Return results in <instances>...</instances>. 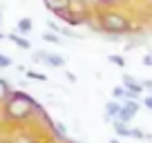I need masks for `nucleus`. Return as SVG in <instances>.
<instances>
[{
  "label": "nucleus",
  "instance_id": "nucleus-7",
  "mask_svg": "<svg viewBox=\"0 0 152 143\" xmlns=\"http://www.w3.org/2000/svg\"><path fill=\"white\" fill-rule=\"evenodd\" d=\"M45 7L47 9H52L54 14H63V11H67V5H69V0H43Z\"/></svg>",
  "mask_w": 152,
  "mask_h": 143
},
{
  "label": "nucleus",
  "instance_id": "nucleus-20",
  "mask_svg": "<svg viewBox=\"0 0 152 143\" xmlns=\"http://www.w3.org/2000/svg\"><path fill=\"white\" fill-rule=\"evenodd\" d=\"M143 63H145V65H152V56H145V58H143Z\"/></svg>",
  "mask_w": 152,
  "mask_h": 143
},
{
  "label": "nucleus",
  "instance_id": "nucleus-17",
  "mask_svg": "<svg viewBox=\"0 0 152 143\" xmlns=\"http://www.w3.org/2000/svg\"><path fill=\"white\" fill-rule=\"evenodd\" d=\"M141 87H145V90L150 92V96H152V81H141Z\"/></svg>",
  "mask_w": 152,
  "mask_h": 143
},
{
  "label": "nucleus",
  "instance_id": "nucleus-1",
  "mask_svg": "<svg viewBox=\"0 0 152 143\" xmlns=\"http://www.w3.org/2000/svg\"><path fill=\"white\" fill-rule=\"evenodd\" d=\"M36 107L38 105L34 103L31 96L23 94V92H14V94L9 96V101H7V116H9V119H16V121L27 119Z\"/></svg>",
  "mask_w": 152,
  "mask_h": 143
},
{
  "label": "nucleus",
  "instance_id": "nucleus-4",
  "mask_svg": "<svg viewBox=\"0 0 152 143\" xmlns=\"http://www.w3.org/2000/svg\"><path fill=\"white\" fill-rule=\"evenodd\" d=\"M139 112V103L137 101H125L123 103V107H121V112H119V116H116V121H121V123H128V121H132V116Z\"/></svg>",
  "mask_w": 152,
  "mask_h": 143
},
{
  "label": "nucleus",
  "instance_id": "nucleus-18",
  "mask_svg": "<svg viewBox=\"0 0 152 143\" xmlns=\"http://www.w3.org/2000/svg\"><path fill=\"white\" fill-rule=\"evenodd\" d=\"M143 105H145L148 110L152 112V96H145V98H143Z\"/></svg>",
  "mask_w": 152,
  "mask_h": 143
},
{
  "label": "nucleus",
  "instance_id": "nucleus-23",
  "mask_svg": "<svg viewBox=\"0 0 152 143\" xmlns=\"http://www.w3.org/2000/svg\"><path fill=\"white\" fill-rule=\"evenodd\" d=\"M0 20H2V18H0Z\"/></svg>",
  "mask_w": 152,
  "mask_h": 143
},
{
  "label": "nucleus",
  "instance_id": "nucleus-15",
  "mask_svg": "<svg viewBox=\"0 0 152 143\" xmlns=\"http://www.w3.org/2000/svg\"><path fill=\"white\" fill-rule=\"evenodd\" d=\"M9 65H11V58H7V56L0 54V67H9Z\"/></svg>",
  "mask_w": 152,
  "mask_h": 143
},
{
  "label": "nucleus",
  "instance_id": "nucleus-9",
  "mask_svg": "<svg viewBox=\"0 0 152 143\" xmlns=\"http://www.w3.org/2000/svg\"><path fill=\"white\" fill-rule=\"evenodd\" d=\"M40 38H43L45 43H54V45H61V43H63V38L58 36V34H54V31H45Z\"/></svg>",
  "mask_w": 152,
  "mask_h": 143
},
{
  "label": "nucleus",
  "instance_id": "nucleus-10",
  "mask_svg": "<svg viewBox=\"0 0 152 143\" xmlns=\"http://www.w3.org/2000/svg\"><path fill=\"white\" fill-rule=\"evenodd\" d=\"M18 31L20 34H29L31 31V20L29 18H20L18 20Z\"/></svg>",
  "mask_w": 152,
  "mask_h": 143
},
{
  "label": "nucleus",
  "instance_id": "nucleus-8",
  "mask_svg": "<svg viewBox=\"0 0 152 143\" xmlns=\"http://www.w3.org/2000/svg\"><path fill=\"white\" fill-rule=\"evenodd\" d=\"M112 128H114V132H116V136H130V132H132V128H128V123H121V121H116V119L112 121Z\"/></svg>",
  "mask_w": 152,
  "mask_h": 143
},
{
  "label": "nucleus",
  "instance_id": "nucleus-16",
  "mask_svg": "<svg viewBox=\"0 0 152 143\" xmlns=\"http://www.w3.org/2000/svg\"><path fill=\"white\" fill-rule=\"evenodd\" d=\"M110 63H114V65H119V67H121V65H123L125 61H123L121 56H110Z\"/></svg>",
  "mask_w": 152,
  "mask_h": 143
},
{
  "label": "nucleus",
  "instance_id": "nucleus-11",
  "mask_svg": "<svg viewBox=\"0 0 152 143\" xmlns=\"http://www.w3.org/2000/svg\"><path fill=\"white\" fill-rule=\"evenodd\" d=\"M112 96H114V101H128V94H125V87H114L112 90Z\"/></svg>",
  "mask_w": 152,
  "mask_h": 143
},
{
  "label": "nucleus",
  "instance_id": "nucleus-3",
  "mask_svg": "<svg viewBox=\"0 0 152 143\" xmlns=\"http://www.w3.org/2000/svg\"><path fill=\"white\" fill-rule=\"evenodd\" d=\"M34 61L36 63H45L49 67H63L65 65V58L56 56V54H49V52H36L34 54Z\"/></svg>",
  "mask_w": 152,
  "mask_h": 143
},
{
  "label": "nucleus",
  "instance_id": "nucleus-22",
  "mask_svg": "<svg viewBox=\"0 0 152 143\" xmlns=\"http://www.w3.org/2000/svg\"><path fill=\"white\" fill-rule=\"evenodd\" d=\"M0 38H5V36H2V34H0Z\"/></svg>",
  "mask_w": 152,
  "mask_h": 143
},
{
  "label": "nucleus",
  "instance_id": "nucleus-13",
  "mask_svg": "<svg viewBox=\"0 0 152 143\" xmlns=\"http://www.w3.org/2000/svg\"><path fill=\"white\" fill-rule=\"evenodd\" d=\"M25 74H27V78H34V81H47V76L38 74V72H25Z\"/></svg>",
  "mask_w": 152,
  "mask_h": 143
},
{
  "label": "nucleus",
  "instance_id": "nucleus-5",
  "mask_svg": "<svg viewBox=\"0 0 152 143\" xmlns=\"http://www.w3.org/2000/svg\"><path fill=\"white\" fill-rule=\"evenodd\" d=\"M123 87H125V94H128V98H130V101H137L139 96H141V92H143L141 83H137L134 78H130V76H125V78H123Z\"/></svg>",
  "mask_w": 152,
  "mask_h": 143
},
{
  "label": "nucleus",
  "instance_id": "nucleus-21",
  "mask_svg": "<svg viewBox=\"0 0 152 143\" xmlns=\"http://www.w3.org/2000/svg\"><path fill=\"white\" fill-rule=\"evenodd\" d=\"M107 143H121V141H119V139H110Z\"/></svg>",
  "mask_w": 152,
  "mask_h": 143
},
{
  "label": "nucleus",
  "instance_id": "nucleus-19",
  "mask_svg": "<svg viewBox=\"0 0 152 143\" xmlns=\"http://www.w3.org/2000/svg\"><path fill=\"white\" fill-rule=\"evenodd\" d=\"M14 143H31V139H29V136H20V139H16Z\"/></svg>",
  "mask_w": 152,
  "mask_h": 143
},
{
  "label": "nucleus",
  "instance_id": "nucleus-2",
  "mask_svg": "<svg viewBox=\"0 0 152 143\" xmlns=\"http://www.w3.org/2000/svg\"><path fill=\"white\" fill-rule=\"evenodd\" d=\"M101 27L105 31H112V34H119V31H128V20L119 14H103L101 16Z\"/></svg>",
  "mask_w": 152,
  "mask_h": 143
},
{
  "label": "nucleus",
  "instance_id": "nucleus-12",
  "mask_svg": "<svg viewBox=\"0 0 152 143\" xmlns=\"http://www.w3.org/2000/svg\"><path fill=\"white\" fill-rule=\"evenodd\" d=\"M7 38H9L11 43H16V45H18V47H23V49H29V40L20 38V36H7Z\"/></svg>",
  "mask_w": 152,
  "mask_h": 143
},
{
  "label": "nucleus",
  "instance_id": "nucleus-6",
  "mask_svg": "<svg viewBox=\"0 0 152 143\" xmlns=\"http://www.w3.org/2000/svg\"><path fill=\"white\" fill-rule=\"evenodd\" d=\"M121 107H123V103H121V101H110V103L105 105V119H107V121H114L116 116H119Z\"/></svg>",
  "mask_w": 152,
  "mask_h": 143
},
{
  "label": "nucleus",
  "instance_id": "nucleus-14",
  "mask_svg": "<svg viewBox=\"0 0 152 143\" xmlns=\"http://www.w3.org/2000/svg\"><path fill=\"white\" fill-rule=\"evenodd\" d=\"M7 96H9V85H7L5 81H0V101L7 98Z\"/></svg>",
  "mask_w": 152,
  "mask_h": 143
}]
</instances>
